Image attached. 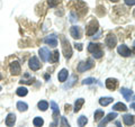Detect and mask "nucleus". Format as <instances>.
Returning a JSON list of instances; mask_svg holds the SVG:
<instances>
[{
    "mask_svg": "<svg viewBox=\"0 0 135 127\" xmlns=\"http://www.w3.org/2000/svg\"><path fill=\"white\" fill-rule=\"evenodd\" d=\"M61 127H70L69 123H68V120H66L65 117H62V118H61Z\"/></svg>",
    "mask_w": 135,
    "mask_h": 127,
    "instance_id": "31",
    "label": "nucleus"
},
{
    "mask_svg": "<svg viewBox=\"0 0 135 127\" xmlns=\"http://www.w3.org/2000/svg\"><path fill=\"white\" fill-rule=\"evenodd\" d=\"M38 53H40V56H41V58H42V61H44V62L49 61L51 53H50V51L46 48V47H42V48H40Z\"/></svg>",
    "mask_w": 135,
    "mask_h": 127,
    "instance_id": "10",
    "label": "nucleus"
},
{
    "mask_svg": "<svg viewBox=\"0 0 135 127\" xmlns=\"http://www.w3.org/2000/svg\"><path fill=\"white\" fill-rule=\"evenodd\" d=\"M68 75H69V72H68L66 69H62L60 72H59V75H57V79L60 82H64L65 80L68 79Z\"/></svg>",
    "mask_w": 135,
    "mask_h": 127,
    "instance_id": "15",
    "label": "nucleus"
},
{
    "mask_svg": "<svg viewBox=\"0 0 135 127\" xmlns=\"http://www.w3.org/2000/svg\"><path fill=\"white\" fill-rule=\"evenodd\" d=\"M33 124H34L35 127H42L43 124H44V120L42 119L41 117H35L34 118V120H33Z\"/></svg>",
    "mask_w": 135,
    "mask_h": 127,
    "instance_id": "26",
    "label": "nucleus"
},
{
    "mask_svg": "<svg viewBox=\"0 0 135 127\" xmlns=\"http://www.w3.org/2000/svg\"><path fill=\"white\" fill-rule=\"evenodd\" d=\"M94 66V61L89 58V60H87L86 62H80L79 65H78V71L79 72H86L88 70H90L91 67Z\"/></svg>",
    "mask_w": 135,
    "mask_h": 127,
    "instance_id": "3",
    "label": "nucleus"
},
{
    "mask_svg": "<svg viewBox=\"0 0 135 127\" xmlns=\"http://www.w3.org/2000/svg\"><path fill=\"white\" fill-rule=\"evenodd\" d=\"M29 67L33 70V71H37L41 69V63L38 61V58H37L36 56H33L31 60H29Z\"/></svg>",
    "mask_w": 135,
    "mask_h": 127,
    "instance_id": "7",
    "label": "nucleus"
},
{
    "mask_svg": "<svg viewBox=\"0 0 135 127\" xmlns=\"http://www.w3.org/2000/svg\"><path fill=\"white\" fill-rule=\"evenodd\" d=\"M59 54H60V53H59V51H54V52L50 55V58H49L50 62H52V63L57 62L59 61V57H60V56H59Z\"/></svg>",
    "mask_w": 135,
    "mask_h": 127,
    "instance_id": "22",
    "label": "nucleus"
},
{
    "mask_svg": "<svg viewBox=\"0 0 135 127\" xmlns=\"http://www.w3.org/2000/svg\"><path fill=\"white\" fill-rule=\"evenodd\" d=\"M98 50H101L100 48V44L90 43L89 45H88V51H89L90 53H94V52H96V51H98Z\"/></svg>",
    "mask_w": 135,
    "mask_h": 127,
    "instance_id": "21",
    "label": "nucleus"
},
{
    "mask_svg": "<svg viewBox=\"0 0 135 127\" xmlns=\"http://www.w3.org/2000/svg\"><path fill=\"white\" fill-rule=\"evenodd\" d=\"M113 98L112 97H105V98H100L99 99V104L101 106H108L109 104H112L113 102Z\"/></svg>",
    "mask_w": 135,
    "mask_h": 127,
    "instance_id": "20",
    "label": "nucleus"
},
{
    "mask_svg": "<svg viewBox=\"0 0 135 127\" xmlns=\"http://www.w3.org/2000/svg\"><path fill=\"white\" fill-rule=\"evenodd\" d=\"M124 1L128 6H134V3H135V0H124Z\"/></svg>",
    "mask_w": 135,
    "mask_h": 127,
    "instance_id": "34",
    "label": "nucleus"
},
{
    "mask_svg": "<svg viewBox=\"0 0 135 127\" xmlns=\"http://www.w3.org/2000/svg\"><path fill=\"white\" fill-rule=\"evenodd\" d=\"M116 117H117V113H110V114H108V115L99 123L98 127H105V126L107 125V123H109L110 120H113L114 118H116Z\"/></svg>",
    "mask_w": 135,
    "mask_h": 127,
    "instance_id": "6",
    "label": "nucleus"
},
{
    "mask_svg": "<svg viewBox=\"0 0 135 127\" xmlns=\"http://www.w3.org/2000/svg\"><path fill=\"white\" fill-rule=\"evenodd\" d=\"M123 121L125 123V125L132 126V125H134V116L133 115H124Z\"/></svg>",
    "mask_w": 135,
    "mask_h": 127,
    "instance_id": "17",
    "label": "nucleus"
},
{
    "mask_svg": "<svg viewBox=\"0 0 135 127\" xmlns=\"http://www.w3.org/2000/svg\"><path fill=\"white\" fill-rule=\"evenodd\" d=\"M103 55H104V53H103V51L101 50H98V51H96V52L92 53V56H94L95 58H100Z\"/></svg>",
    "mask_w": 135,
    "mask_h": 127,
    "instance_id": "29",
    "label": "nucleus"
},
{
    "mask_svg": "<svg viewBox=\"0 0 135 127\" xmlns=\"http://www.w3.org/2000/svg\"><path fill=\"white\" fill-rule=\"evenodd\" d=\"M98 27H99V24L97 20L95 19H92L91 22L88 24V26H87V31H86V34L88 36H92V35H95V34L97 33V31H98Z\"/></svg>",
    "mask_w": 135,
    "mask_h": 127,
    "instance_id": "2",
    "label": "nucleus"
},
{
    "mask_svg": "<svg viewBox=\"0 0 135 127\" xmlns=\"http://www.w3.org/2000/svg\"><path fill=\"white\" fill-rule=\"evenodd\" d=\"M44 42L47 45L52 46V47H55V46L57 45V40H56V36L55 35H50V36H47L44 40Z\"/></svg>",
    "mask_w": 135,
    "mask_h": 127,
    "instance_id": "13",
    "label": "nucleus"
},
{
    "mask_svg": "<svg viewBox=\"0 0 135 127\" xmlns=\"http://www.w3.org/2000/svg\"><path fill=\"white\" fill-rule=\"evenodd\" d=\"M59 2H60V0H49V5L51 7H54L55 5H57Z\"/></svg>",
    "mask_w": 135,
    "mask_h": 127,
    "instance_id": "33",
    "label": "nucleus"
},
{
    "mask_svg": "<svg viewBox=\"0 0 135 127\" xmlns=\"http://www.w3.org/2000/svg\"><path fill=\"white\" fill-rule=\"evenodd\" d=\"M110 1H113V2H116V1H118V0H110Z\"/></svg>",
    "mask_w": 135,
    "mask_h": 127,
    "instance_id": "39",
    "label": "nucleus"
},
{
    "mask_svg": "<svg viewBox=\"0 0 135 127\" xmlns=\"http://www.w3.org/2000/svg\"><path fill=\"white\" fill-rule=\"evenodd\" d=\"M117 51H118V53H119L122 56L127 57V56H131V55H132V51H131V50L127 47V46L124 45V44H122V45L118 46Z\"/></svg>",
    "mask_w": 135,
    "mask_h": 127,
    "instance_id": "5",
    "label": "nucleus"
},
{
    "mask_svg": "<svg viewBox=\"0 0 135 127\" xmlns=\"http://www.w3.org/2000/svg\"><path fill=\"white\" fill-rule=\"evenodd\" d=\"M20 71H22V69H20V64L17 61H14L10 63V72L12 75H18L20 73Z\"/></svg>",
    "mask_w": 135,
    "mask_h": 127,
    "instance_id": "8",
    "label": "nucleus"
},
{
    "mask_svg": "<svg viewBox=\"0 0 135 127\" xmlns=\"http://www.w3.org/2000/svg\"><path fill=\"white\" fill-rule=\"evenodd\" d=\"M120 94L123 95V97H124V98L127 100V101H129L131 99L133 98V91H132V90H129V89L122 88V89H120Z\"/></svg>",
    "mask_w": 135,
    "mask_h": 127,
    "instance_id": "14",
    "label": "nucleus"
},
{
    "mask_svg": "<svg viewBox=\"0 0 135 127\" xmlns=\"http://www.w3.org/2000/svg\"><path fill=\"white\" fill-rule=\"evenodd\" d=\"M51 107H52V110H53V118H54V123L57 124V117L60 115V110H59V107L57 105L55 104V101H51Z\"/></svg>",
    "mask_w": 135,
    "mask_h": 127,
    "instance_id": "12",
    "label": "nucleus"
},
{
    "mask_svg": "<svg viewBox=\"0 0 135 127\" xmlns=\"http://www.w3.org/2000/svg\"><path fill=\"white\" fill-rule=\"evenodd\" d=\"M70 16H71V19H70V20H71L72 23H74L75 20H77V19H75V15H74V12H71V15H70Z\"/></svg>",
    "mask_w": 135,
    "mask_h": 127,
    "instance_id": "37",
    "label": "nucleus"
},
{
    "mask_svg": "<svg viewBox=\"0 0 135 127\" xmlns=\"http://www.w3.org/2000/svg\"><path fill=\"white\" fill-rule=\"evenodd\" d=\"M105 43H106V45L108 46L109 48H114L117 44V38L116 36L114 35V34H108V35L106 36V40H105Z\"/></svg>",
    "mask_w": 135,
    "mask_h": 127,
    "instance_id": "4",
    "label": "nucleus"
},
{
    "mask_svg": "<svg viewBox=\"0 0 135 127\" xmlns=\"http://www.w3.org/2000/svg\"><path fill=\"white\" fill-rule=\"evenodd\" d=\"M118 86V81L116 79H113V78H109L106 80V87L107 89H109V90H115V89L117 88Z\"/></svg>",
    "mask_w": 135,
    "mask_h": 127,
    "instance_id": "11",
    "label": "nucleus"
},
{
    "mask_svg": "<svg viewBox=\"0 0 135 127\" xmlns=\"http://www.w3.org/2000/svg\"><path fill=\"white\" fill-rule=\"evenodd\" d=\"M70 34H71V36H72L73 38H75V40L81 38V29H80V27H78V26H72L71 27Z\"/></svg>",
    "mask_w": 135,
    "mask_h": 127,
    "instance_id": "9",
    "label": "nucleus"
},
{
    "mask_svg": "<svg viewBox=\"0 0 135 127\" xmlns=\"http://www.w3.org/2000/svg\"><path fill=\"white\" fill-rule=\"evenodd\" d=\"M74 45H75V48H77L78 51H82V48H83V47H82V44H80V43H75Z\"/></svg>",
    "mask_w": 135,
    "mask_h": 127,
    "instance_id": "35",
    "label": "nucleus"
},
{
    "mask_svg": "<svg viewBox=\"0 0 135 127\" xmlns=\"http://www.w3.org/2000/svg\"><path fill=\"white\" fill-rule=\"evenodd\" d=\"M113 109L114 110H116V111H126L127 110V107L124 105V104H122V102H117L113 106Z\"/></svg>",
    "mask_w": 135,
    "mask_h": 127,
    "instance_id": "18",
    "label": "nucleus"
},
{
    "mask_svg": "<svg viewBox=\"0 0 135 127\" xmlns=\"http://www.w3.org/2000/svg\"><path fill=\"white\" fill-rule=\"evenodd\" d=\"M116 126H117V127H122V126H120V123H119V121H116Z\"/></svg>",
    "mask_w": 135,
    "mask_h": 127,
    "instance_id": "38",
    "label": "nucleus"
},
{
    "mask_svg": "<svg viewBox=\"0 0 135 127\" xmlns=\"http://www.w3.org/2000/svg\"><path fill=\"white\" fill-rule=\"evenodd\" d=\"M95 81L96 80L94 78H87V79H84L82 81V84H91V83H94Z\"/></svg>",
    "mask_w": 135,
    "mask_h": 127,
    "instance_id": "30",
    "label": "nucleus"
},
{
    "mask_svg": "<svg viewBox=\"0 0 135 127\" xmlns=\"http://www.w3.org/2000/svg\"><path fill=\"white\" fill-rule=\"evenodd\" d=\"M0 90H1V87H0Z\"/></svg>",
    "mask_w": 135,
    "mask_h": 127,
    "instance_id": "41",
    "label": "nucleus"
},
{
    "mask_svg": "<svg viewBox=\"0 0 135 127\" xmlns=\"http://www.w3.org/2000/svg\"><path fill=\"white\" fill-rule=\"evenodd\" d=\"M83 104H84V99H82V98L77 99V101H75V104H74V109H73V111H74V113H78L80 109H81V107H82Z\"/></svg>",
    "mask_w": 135,
    "mask_h": 127,
    "instance_id": "19",
    "label": "nucleus"
},
{
    "mask_svg": "<svg viewBox=\"0 0 135 127\" xmlns=\"http://www.w3.org/2000/svg\"><path fill=\"white\" fill-rule=\"evenodd\" d=\"M37 106H38V109H40V110L45 111L46 109L49 108V102H47V101H45V100H42V101H40Z\"/></svg>",
    "mask_w": 135,
    "mask_h": 127,
    "instance_id": "23",
    "label": "nucleus"
},
{
    "mask_svg": "<svg viewBox=\"0 0 135 127\" xmlns=\"http://www.w3.org/2000/svg\"><path fill=\"white\" fill-rule=\"evenodd\" d=\"M28 94V90H27V88H25V87H19L18 89H17V95L20 96V97H24V96H26Z\"/></svg>",
    "mask_w": 135,
    "mask_h": 127,
    "instance_id": "27",
    "label": "nucleus"
},
{
    "mask_svg": "<svg viewBox=\"0 0 135 127\" xmlns=\"http://www.w3.org/2000/svg\"><path fill=\"white\" fill-rule=\"evenodd\" d=\"M103 117H104V111H103V110L98 109V110H96V111H95V117H94V119H95L96 121L100 120Z\"/></svg>",
    "mask_w": 135,
    "mask_h": 127,
    "instance_id": "28",
    "label": "nucleus"
},
{
    "mask_svg": "<svg viewBox=\"0 0 135 127\" xmlns=\"http://www.w3.org/2000/svg\"><path fill=\"white\" fill-rule=\"evenodd\" d=\"M61 43H62V51H63V54H64L65 58H70L72 56V47L64 36L61 37Z\"/></svg>",
    "mask_w": 135,
    "mask_h": 127,
    "instance_id": "1",
    "label": "nucleus"
},
{
    "mask_svg": "<svg viewBox=\"0 0 135 127\" xmlns=\"http://www.w3.org/2000/svg\"><path fill=\"white\" fill-rule=\"evenodd\" d=\"M88 123V118L86 116H80L78 118V125L79 127H83V126H86V124Z\"/></svg>",
    "mask_w": 135,
    "mask_h": 127,
    "instance_id": "25",
    "label": "nucleus"
},
{
    "mask_svg": "<svg viewBox=\"0 0 135 127\" xmlns=\"http://www.w3.org/2000/svg\"><path fill=\"white\" fill-rule=\"evenodd\" d=\"M0 80H1V75H0Z\"/></svg>",
    "mask_w": 135,
    "mask_h": 127,
    "instance_id": "40",
    "label": "nucleus"
},
{
    "mask_svg": "<svg viewBox=\"0 0 135 127\" xmlns=\"http://www.w3.org/2000/svg\"><path fill=\"white\" fill-rule=\"evenodd\" d=\"M20 83H27V84H32L33 81H32V79L31 80H20Z\"/></svg>",
    "mask_w": 135,
    "mask_h": 127,
    "instance_id": "36",
    "label": "nucleus"
},
{
    "mask_svg": "<svg viewBox=\"0 0 135 127\" xmlns=\"http://www.w3.org/2000/svg\"><path fill=\"white\" fill-rule=\"evenodd\" d=\"M15 121H16L15 114H9V115L7 116V118H6V125L8 127H12L14 124H15Z\"/></svg>",
    "mask_w": 135,
    "mask_h": 127,
    "instance_id": "16",
    "label": "nucleus"
},
{
    "mask_svg": "<svg viewBox=\"0 0 135 127\" xmlns=\"http://www.w3.org/2000/svg\"><path fill=\"white\" fill-rule=\"evenodd\" d=\"M17 108H18L19 111H26L28 109V106L26 102H23V101H19V102H17Z\"/></svg>",
    "mask_w": 135,
    "mask_h": 127,
    "instance_id": "24",
    "label": "nucleus"
},
{
    "mask_svg": "<svg viewBox=\"0 0 135 127\" xmlns=\"http://www.w3.org/2000/svg\"><path fill=\"white\" fill-rule=\"evenodd\" d=\"M75 80H77V77H75V75H72V77H71V80H70V83L66 84V86H64V88H70L75 82Z\"/></svg>",
    "mask_w": 135,
    "mask_h": 127,
    "instance_id": "32",
    "label": "nucleus"
}]
</instances>
